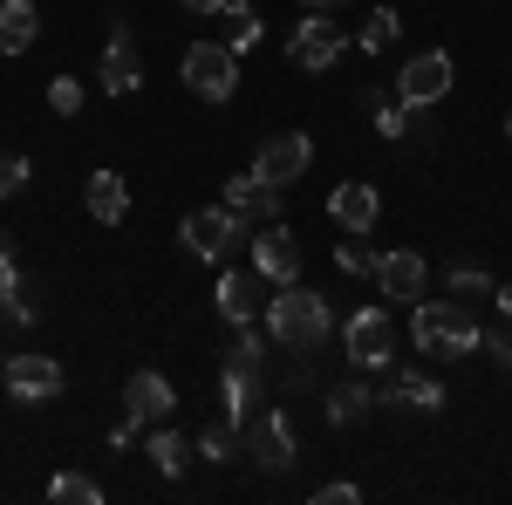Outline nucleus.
Wrapping results in <instances>:
<instances>
[{
  "mask_svg": "<svg viewBox=\"0 0 512 505\" xmlns=\"http://www.w3.org/2000/svg\"><path fill=\"white\" fill-rule=\"evenodd\" d=\"M267 335H274V349H321L335 335V314H328V301H321L315 287L287 280L267 301Z\"/></svg>",
  "mask_w": 512,
  "mask_h": 505,
  "instance_id": "f257e3e1",
  "label": "nucleus"
},
{
  "mask_svg": "<svg viewBox=\"0 0 512 505\" xmlns=\"http://www.w3.org/2000/svg\"><path fill=\"white\" fill-rule=\"evenodd\" d=\"M410 342L431 362H458V355L478 349V321L465 301H417L410 308Z\"/></svg>",
  "mask_w": 512,
  "mask_h": 505,
  "instance_id": "f03ea898",
  "label": "nucleus"
},
{
  "mask_svg": "<svg viewBox=\"0 0 512 505\" xmlns=\"http://www.w3.org/2000/svg\"><path fill=\"white\" fill-rule=\"evenodd\" d=\"M178 76H185V89H192L198 103H226V96L239 89L233 41H192V48L178 55Z\"/></svg>",
  "mask_w": 512,
  "mask_h": 505,
  "instance_id": "7ed1b4c3",
  "label": "nucleus"
},
{
  "mask_svg": "<svg viewBox=\"0 0 512 505\" xmlns=\"http://www.w3.org/2000/svg\"><path fill=\"white\" fill-rule=\"evenodd\" d=\"M178 239H185V253H192V260H212V267H226V260H233V246L246 239V226H239L226 205H205V212H185Z\"/></svg>",
  "mask_w": 512,
  "mask_h": 505,
  "instance_id": "20e7f679",
  "label": "nucleus"
},
{
  "mask_svg": "<svg viewBox=\"0 0 512 505\" xmlns=\"http://www.w3.org/2000/svg\"><path fill=\"white\" fill-rule=\"evenodd\" d=\"M451 82H458L451 55H444V48H424V55H410V62H403V76H396V103L431 110V103H444V96H451Z\"/></svg>",
  "mask_w": 512,
  "mask_h": 505,
  "instance_id": "39448f33",
  "label": "nucleus"
},
{
  "mask_svg": "<svg viewBox=\"0 0 512 505\" xmlns=\"http://www.w3.org/2000/svg\"><path fill=\"white\" fill-rule=\"evenodd\" d=\"M246 458L260 471H294L301 465V451H294V424L280 417V410H253L246 417Z\"/></svg>",
  "mask_w": 512,
  "mask_h": 505,
  "instance_id": "423d86ee",
  "label": "nucleus"
},
{
  "mask_svg": "<svg viewBox=\"0 0 512 505\" xmlns=\"http://www.w3.org/2000/svg\"><path fill=\"white\" fill-rule=\"evenodd\" d=\"M342 342H349V362H355V369H383V362L396 355V321H390V308H362V314H349Z\"/></svg>",
  "mask_w": 512,
  "mask_h": 505,
  "instance_id": "0eeeda50",
  "label": "nucleus"
},
{
  "mask_svg": "<svg viewBox=\"0 0 512 505\" xmlns=\"http://www.w3.org/2000/svg\"><path fill=\"white\" fill-rule=\"evenodd\" d=\"M308 164H315V137H308V130H280V137H267L260 157H253V171H260L274 192L294 185V178H308Z\"/></svg>",
  "mask_w": 512,
  "mask_h": 505,
  "instance_id": "6e6552de",
  "label": "nucleus"
},
{
  "mask_svg": "<svg viewBox=\"0 0 512 505\" xmlns=\"http://www.w3.org/2000/svg\"><path fill=\"white\" fill-rule=\"evenodd\" d=\"M267 301H274V280H267L260 267L219 273V314H226L233 328H253V314H267Z\"/></svg>",
  "mask_w": 512,
  "mask_h": 505,
  "instance_id": "1a4fd4ad",
  "label": "nucleus"
},
{
  "mask_svg": "<svg viewBox=\"0 0 512 505\" xmlns=\"http://www.w3.org/2000/svg\"><path fill=\"white\" fill-rule=\"evenodd\" d=\"M335 55H342V28H335V21H321V14L294 21V41H287V62H294V69L321 76V69H335Z\"/></svg>",
  "mask_w": 512,
  "mask_h": 505,
  "instance_id": "9d476101",
  "label": "nucleus"
},
{
  "mask_svg": "<svg viewBox=\"0 0 512 505\" xmlns=\"http://www.w3.org/2000/svg\"><path fill=\"white\" fill-rule=\"evenodd\" d=\"M7 389H14V403H55L62 396V362L55 355H14L7 362Z\"/></svg>",
  "mask_w": 512,
  "mask_h": 505,
  "instance_id": "9b49d317",
  "label": "nucleus"
},
{
  "mask_svg": "<svg viewBox=\"0 0 512 505\" xmlns=\"http://www.w3.org/2000/svg\"><path fill=\"white\" fill-rule=\"evenodd\" d=\"M424 280H431L424 253H403V246H396V253L376 260V287H383L390 301H403V308H417V301H424Z\"/></svg>",
  "mask_w": 512,
  "mask_h": 505,
  "instance_id": "f8f14e48",
  "label": "nucleus"
},
{
  "mask_svg": "<svg viewBox=\"0 0 512 505\" xmlns=\"http://www.w3.org/2000/svg\"><path fill=\"white\" fill-rule=\"evenodd\" d=\"M171 403H178V396H171V383H164L158 369H137V376L123 383V410H130V424H137V430L164 424V417H171Z\"/></svg>",
  "mask_w": 512,
  "mask_h": 505,
  "instance_id": "ddd939ff",
  "label": "nucleus"
},
{
  "mask_svg": "<svg viewBox=\"0 0 512 505\" xmlns=\"http://www.w3.org/2000/svg\"><path fill=\"white\" fill-rule=\"evenodd\" d=\"M376 212H383V198H376V185H362V178H349V185L328 192V219H335L342 233H369Z\"/></svg>",
  "mask_w": 512,
  "mask_h": 505,
  "instance_id": "4468645a",
  "label": "nucleus"
},
{
  "mask_svg": "<svg viewBox=\"0 0 512 505\" xmlns=\"http://www.w3.org/2000/svg\"><path fill=\"white\" fill-rule=\"evenodd\" d=\"M226 212H233L239 226H267V219L280 212V192L260 178V171H246V178H233V185H226Z\"/></svg>",
  "mask_w": 512,
  "mask_h": 505,
  "instance_id": "2eb2a0df",
  "label": "nucleus"
},
{
  "mask_svg": "<svg viewBox=\"0 0 512 505\" xmlns=\"http://www.w3.org/2000/svg\"><path fill=\"white\" fill-rule=\"evenodd\" d=\"M96 82L110 89V96H130L137 82H144V62H137V48H130V28H110V48H103V69H96Z\"/></svg>",
  "mask_w": 512,
  "mask_h": 505,
  "instance_id": "dca6fc26",
  "label": "nucleus"
},
{
  "mask_svg": "<svg viewBox=\"0 0 512 505\" xmlns=\"http://www.w3.org/2000/svg\"><path fill=\"white\" fill-rule=\"evenodd\" d=\"M383 403L410 410V417H437V410H444V383H437V376H424V369H403V376L383 389Z\"/></svg>",
  "mask_w": 512,
  "mask_h": 505,
  "instance_id": "f3484780",
  "label": "nucleus"
},
{
  "mask_svg": "<svg viewBox=\"0 0 512 505\" xmlns=\"http://www.w3.org/2000/svg\"><path fill=\"white\" fill-rule=\"evenodd\" d=\"M41 35V7L35 0H0V55H28Z\"/></svg>",
  "mask_w": 512,
  "mask_h": 505,
  "instance_id": "a211bd4d",
  "label": "nucleus"
},
{
  "mask_svg": "<svg viewBox=\"0 0 512 505\" xmlns=\"http://www.w3.org/2000/svg\"><path fill=\"white\" fill-rule=\"evenodd\" d=\"M253 267L267 273L274 287L301 280V246H294V233H267V239H253Z\"/></svg>",
  "mask_w": 512,
  "mask_h": 505,
  "instance_id": "6ab92c4d",
  "label": "nucleus"
},
{
  "mask_svg": "<svg viewBox=\"0 0 512 505\" xmlns=\"http://www.w3.org/2000/svg\"><path fill=\"white\" fill-rule=\"evenodd\" d=\"M89 219L96 226H123L130 219V185L117 171H89Z\"/></svg>",
  "mask_w": 512,
  "mask_h": 505,
  "instance_id": "aec40b11",
  "label": "nucleus"
},
{
  "mask_svg": "<svg viewBox=\"0 0 512 505\" xmlns=\"http://www.w3.org/2000/svg\"><path fill=\"white\" fill-rule=\"evenodd\" d=\"M253 410H260V369L253 362H226V417L246 424Z\"/></svg>",
  "mask_w": 512,
  "mask_h": 505,
  "instance_id": "412c9836",
  "label": "nucleus"
},
{
  "mask_svg": "<svg viewBox=\"0 0 512 505\" xmlns=\"http://www.w3.org/2000/svg\"><path fill=\"white\" fill-rule=\"evenodd\" d=\"M198 458H212V465H233V458H246V424H233V417L205 424V437H198Z\"/></svg>",
  "mask_w": 512,
  "mask_h": 505,
  "instance_id": "4be33fe9",
  "label": "nucleus"
},
{
  "mask_svg": "<svg viewBox=\"0 0 512 505\" xmlns=\"http://www.w3.org/2000/svg\"><path fill=\"white\" fill-rule=\"evenodd\" d=\"M48 499L55 505H103V485L82 478V471H62V478H48Z\"/></svg>",
  "mask_w": 512,
  "mask_h": 505,
  "instance_id": "5701e85b",
  "label": "nucleus"
},
{
  "mask_svg": "<svg viewBox=\"0 0 512 505\" xmlns=\"http://www.w3.org/2000/svg\"><path fill=\"white\" fill-rule=\"evenodd\" d=\"M144 451H151V465H158L164 478H178V471H185V437H178L171 424L151 430V444H144Z\"/></svg>",
  "mask_w": 512,
  "mask_h": 505,
  "instance_id": "b1692460",
  "label": "nucleus"
},
{
  "mask_svg": "<svg viewBox=\"0 0 512 505\" xmlns=\"http://www.w3.org/2000/svg\"><path fill=\"white\" fill-rule=\"evenodd\" d=\"M369 389L362 383H342V389H328V424H355V417H369Z\"/></svg>",
  "mask_w": 512,
  "mask_h": 505,
  "instance_id": "393cba45",
  "label": "nucleus"
},
{
  "mask_svg": "<svg viewBox=\"0 0 512 505\" xmlns=\"http://www.w3.org/2000/svg\"><path fill=\"white\" fill-rule=\"evenodd\" d=\"M492 294H499V280H492L485 267H451V301L472 308V301H492Z\"/></svg>",
  "mask_w": 512,
  "mask_h": 505,
  "instance_id": "a878e982",
  "label": "nucleus"
},
{
  "mask_svg": "<svg viewBox=\"0 0 512 505\" xmlns=\"http://www.w3.org/2000/svg\"><path fill=\"white\" fill-rule=\"evenodd\" d=\"M376 260H383V253H369V246H362V233H349L342 246H335V267L349 273V280H355V273H369V280H376Z\"/></svg>",
  "mask_w": 512,
  "mask_h": 505,
  "instance_id": "bb28decb",
  "label": "nucleus"
},
{
  "mask_svg": "<svg viewBox=\"0 0 512 505\" xmlns=\"http://www.w3.org/2000/svg\"><path fill=\"white\" fill-rule=\"evenodd\" d=\"M48 110H55V117H82V82L76 76H55V82H48Z\"/></svg>",
  "mask_w": 512,
  "mask_h": 505,
  "instance_id": "cd10ccee",
  "label": "nucleus"
},
{
  "mask_svg": "<svg viewBox=\"0 0 512 505\" xmlns=\"http://www.w3.org/2000/svg\"><path fill=\"white\" fill-rule=\"evenodd\" d=\"M390 41H396V14H390V7H376V14L362 21V48H369V55H383Z\"/></svg>",
  "mask_w": 512,
  "mask_h": 505,
  "instance_id": "c85d7f7f",
  "label": "nucleus"
},
{
  "mask_svg": "<svg viewBox=\"0 0 512 505\" xmlns=\"http://www.w3.org/2000/svg\"><path fill=\"white\" fill-rule=\"evenodd\" d=\"M28 178H35V164H28V157L0 151V198H14V192H21V185H28Z\"/></svg>",
  "mask_w": 512,
  "mask_h": 505,
  "instance_id": "c756f323",
  "label": "nucleus"
},
{
  "mask_svg": "<svg viewBox=\"0 0 512 505\" xmlns=\"http://www.w3.org/2000/svg\"><path fill=\"white\" fill-rule=\"evenodd\" d=\"M478 349L492 355L499 369H512V328H478Z\"/></svg>",
  "mask_w": 512,
  "mask_h": 505,
  "instance_id": "7c9ffc66",
  "label": "nucleus"
},
{
  "mask_svg": "<svg viewBox=\"0 0 512 505\" xmlns=\"http://www.w3.org/2000/svg\"><path fill=\"white\" fill-rule=\"evenodd\" d=\"M355 499H362V485H355V478H328V485L315 492V505H355Z\"/></svg>",
  "mask_w": 512,
  "mask_h": 505,
  "instance_id": "2f4dec72",
  "label": "nucleus"
},
{
  "mask_svg": "<svg viewBox=\"0 0 512 505\" xmlns=\"http://www.w3.org/2000/svg\"><path fill=\"white\" fill-rule=\"evenodd\" d=\"M260 355H267V342H260L253 328H239V342H233V355H226V362H253V369H260Z\"/></svg>",
  "mask_w": 512,
  "mask_h": 505,
  "instance_id": "473e14b6",
  "label": "nucleus"
},
{
  "mask_svg": "<svg viewBox=\"0 0 512 505\" xmlns=\"http://www.w3.org/2000/svg\"><path fill=\"white\" fill-rule=\"evenodd\" d=\"M192 14H219V7H233V0H185Z\"/></svg>",
  "mask_w": 512,
  "mask_h": 505,
  "instance_id": "72a5a7b5",
  "label": "nucleus"
},
{
  "mask_svg": "<svg viewBox=\"0 0 512 505\" xmlns=\"http://www.w3.org/2000/svg\"><path fill=\"white\" fill-rule=\"evenodd\" d=\"M492 301H499V314H506V321H512V280H506V287H499V294H492Z\"/></svg>",
  "mask_w": 512,
  "mask_h": 505,
  "instance_id": "f704fd0d",
  "label": "nucleus"
},
{
  "mask_svg": "<svg viewBox=\"0 0 512 505\" xmlns=\"http://www.w3.org/2000/svg\"><path fill=\"white\" fill-rule=\"evenodd\" d=\"M301 7H308V14H328V7H342V0H301Z\"/></svg>",
  "mask_w": 512,
  "mask_h": 505,
  "instance_id": "c9c22d12",
  "label": "nucleus"
},
{
  "mask_svg": "<svg viewBox=\"0 0 512 505\" xmlns=\"http://www.w3.org/2000/svg\"><path fill=\"white\" fill-rule=\"evenodd\" d=\"M506 137H512V117H506Z\"/></svg>",
  "mask_w": 512,
  "mask_h": 505,
  "instance_id": "e433bc0d",
  "label": "nucleus"
}]
</instances>
